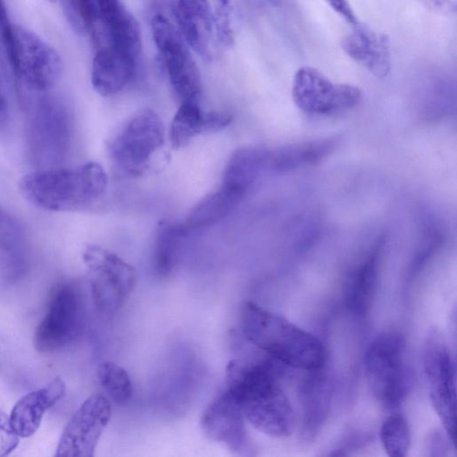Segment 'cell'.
Listing matches in <instances>:
<instances>
[{"mask_svg":"<svg viewBox=\"0 0 457 457\" xmlns=\"http://www.w3.org/2000/svg\"><path fill=\"white\" fill-rule=\"evenodd\" d=\"M91 83L103 96L120 92L132 79L142 50L139 25L120 0H96Z\"/></svg>","mask_w":457,"mask_h":457,"instance_id":"cell-1","label":"cell"},{"mask_svg":"<svg viewBox=\"0 0 457 457\" xmlns=\"http://www.w3.org/2000/svg\"><path fill=\"white\" fill-rule=\"evenodd\" d=\"M225 378L227 390L256 429L273 437L292 433L295 413L270 362L233 359L228 363Z\"/></svg>","mask_w":457,"mask_h":457,"instance_id":"cell-2","label":"cell"},{"mask_svg":"<svg viewBox=\"0 0 457 457\" xmlns=\"http://www.w3.org/2000/svg\"><path fill=\"white\" fill-rule=\"evenodd\" d=\"M107 176L96 162L72 167L37 169L19 182L23 197L33 205L52 212L83 210L105 192Z\"/></svg>","mask_w":457,"mask_h":457,"instance_id":"cell-3","label":"cell"},{"mask_svg":"<svg viewBox=\"0 0 457 457\" xmlns=\"http://www.w3.org/2000/svg\"><path fill=\"white\" fill-rule=\"evenodd\" d=\"M241 324L248 341L287 366L318 370L324 365L326 350L321 341L280 315L246 302Z\"/></svg>","mask_w":457,"mask_h":457,"instance_id":"cell-4","label":"cell"},{"mask_svg":"<svg viewBox=\"0 0 457 457\" xmlns=\"http://www.w3.org/2000/svg\"><path fill=\"white\" fill-rule=\"evenodd\" d=\"M405 351L403 336L386 331L370 343L365 353L364 366L371 391L386 409L399 407L410 390Z\"/></svg>","mask_w":457,"mask_h":457,"instance_id":"cell-5","label":"cell"},{"mask_svg":"<svg viewBox=\"0 0 457 457\" xmlns=\"http://www.w3.org/2000/svg\"><path fill=\"white\" fill-rule=\"evenodd\" d=\"M71 139L68 107L55 95L44 94L34 104L28 129L29 154L38 169L60 166Z\"/></svg>","mask_w":457,"mask_h":457,"instance_id":"cell-6","label":"cell"},{"mask_svg":"<svg viewBox=\"0 0 457 457\" xmlns=\"http://www.w3.org/2000/svg\"><path fill=\"white\" fill-rule=\"evenodd\" d=\"M84 325L85 305L79 284L60 282L51 291L45 314L36 328L34 347L42 353L63 350L79 337Z\"/></svg>","mask_w":457,"mask_h":457,"instance_id":"cell-7","label":"cell"},{"mask_svg":"<svg viewBox=\"0 0 457 457\" xmlns=\"http://www.w3.org/2000/svg\"><path fill=\"white\" fill-rule=\"evenodd\" d=\"M164 125L154 110L136 112L112 138L108 154L119 172L130 177L142 175L152 156L164 143Z\"/></svg>","mask_w":457,"mask_h":457,"instance_id":"cell-8","label":"cell"},{"mask_svg":"<svg viewBox=\"0 0 457 457\" xmlns=\"http://www.w3.org/2000/svg\"><path fill=\"white\" fill-rule=\"evenodd\" d=\"M82 259L95 307L104 315L114 314L136 287V270L117 254L96 245L85 248Z\"/></svg>","mask_w":457,"mask_h":457,"instance_id":"cell-9","label":"cell"},{"mask_svg":"<svg viewBox=\"0 0 457 457\" xmlns=\"http://www.w3.org/2000/svg\"><path fill=\"white\" fill-rule=\"evenodd\" d=\"M6 54L18 79L31 91L47 92L61 78L63 63L58 52L22 26L12 25Z\"/></svg>","mask_w":457,"mask_h":457,"instance_id":"cell-10","label":"cell"},{"mask_svg":"<svg viewBox=\"0 0 457 457\" xmlns=\"http://www.w3.org/2000/svg\"><path fill=\"white\" fill-rule=\"evenodd\" d=\"M153 38L173 90L182 103H198L202 96L200 71L182 34L165 16L151 21Z\"/></svg>","mask_w":457,"mask_h":457,"instance_id":"cell-11","label":"cell"},{"mask_svg":"<svg viewBox=\"0 0 457 457\" xmlns=\"http://www.w3.org/2000/svg\"><path fill=\"white\" fill-rule=\"evenodd\" d=\"M361 97L359 87L333 82L313 67L299 68L293 79V101L298 109L309 114L338 115L356 107Z\"/></svg>","mask_w":457,"mask_h":457,"instance_id":"cell-12","label":"cell"},{"mask_svg":"<svg viewBox=\"0 0 457 457\" xmlns=\"http://www.w3.org/2000/svg\"><path fill=\"white\" fill-rule=\"evenodd\" d=\"M423 363L433 407L450 441L455 444L456 380L451 353L439 331H429L423 348Z\"/></svg>","mask_w":457,"mask_h":457,"instance_id":"cell-13","label":"cell"},{"mask_svg":"<svg viewBox=\"0 0 457 457\" xmlns=\"http://www.w3.org/2000/svg\"><path fill=\"white\" fill-rule=\"evenodd\" d=\"M112 417L107 397L96 394L87 398L73 413L59 439L55 456L92 457Z\"/></svg>","mask_w":457,"mask_h":457,"instance_id":"cell-14","label":"cell"},{"mask_svg":"<svg viewBox=\"0 0 457 457\" xmlns=\"http://www.w3.org/2000/svg\"><path fill=\"white\" fill-rule=\"evenodd\" d=\"M245 420L237 401L226 390L206 407L201 425L204 433L210 439L225 444L237 454L251 455L253 445Z\"/></svg>","mask_w":457,"mask_h":457,"instance_id":"cell-15","label":"cell"},{"mask_svg":"<svg viewBox=\"0 0 457 457\" xmlns=\"http://www.w3.org/2000/svg\"><path fill=\"white\" fill-rule=\"evenodd\" d=\"M341 46L348 57L378 79H385L390 73L391 52L386 35L355 23L353 30L342 39Z\"/></svg>","mask_w":457,"mask_h":457,"instance_id":"cell-16","label":"cell"},{"mask_svg":"<svg viewBox=\"0 0 457 457\" xmlns=\"http://www.w3.org/2000/svg\"><path fill=\"white\" fill-rule=\"evenodd\" d=\"M179 30L203 59L212 61L220 47L208 21L204 0H170Z\"/></svg>","mask_w":457,"mask_h":457,"instance_id":"cell-17","label":"cell"},{"mask_svg":"<svg viewBox=\"0 0 457 457\" xmlns=\"http://www.w3.org/2000/svg\"><path fill=\"white\" fill-rule=\"evenodd\" d=\"M29 242L20 220L0 205V280L13 283L27 271Z\"/></svg>","mask_w":457,"mask_h":457,"instance_id":"cell-18","label":"cell"},{"mask_svg":"<svg viewBox=\"0 0 457 457\" xmlns=\"http://www.w3.org/2000/svg\"><path fill=\"white\" fill-rule=\"evenodd\" d=\"M65 394V383L55 378L46 386L21 397L13 405L9 419L20 437L32 436L39 428L45 413Z\"/></svg>","mask_w":457,"mask_h":457,"instance_id":"cell-19","label":"cell"},{"mask_svg":"<svg viewBox=\"0 0 457 457\" xmlns=\"http://www.w3.org/2000/svg\"><path fill=\"white\" fill-rule=\"evenodd\" d=\"M231 120L228 112H204L198 103H182L170 124V143L174 148L184 147L198 135L218 132Z\"/></svg>","mask_w":457,"mask_h":457,"instance_id":"cell-20","label":"cell"},{"mask_svg":"<svg viewBox=\"0 0 457 457\" xmlns=\"http://www.w3.org/2000/svg\"><path fill=\"white\" fill-rule=\"evenodd\" d=\"M337 137H327L286 145L270 150L268 169L285 173L316 165L336 151Z\"/></svg>","mask_w":457,"mask_h":457,"instance_id":"cell-21","label":"cell"},{"mask_svg":"<svg viewBox=\"0 0 457 457\" xmlns=\"http://www.w3.org/2000/svg\"><path fill=\"white\" fill-rule=\"evenodd\" d=\"M270 152L263 146L236 150L226 164L221 185L245 195L261 173L268 169Z\"/></svg>","mask_w":457,"mask_h":457,"instance_id":"cell-22","label":"cell"},{"mask_svg":"<svg viewBox=\"0 0 457 457\" xmlns=\"http://www.w3.org/2000/svg\"><path fill=\"white\" fill-rule=\"evenodd\" d=\"M244 197L240 193L221 185L197 203L181 225L187 234L206 228L228 215Z\"/></svg>","mask_w":457,"mask_h":457,"instance_id":"cell-23","label":"cell"},{"mask_svg":"<svg viewBox=\"0 0 457 457\" xmlns=\"http://www.w3.org/2000/svg\"><path fill=\"white\" fill-rule=\"evenodd\" d=\"M378 249L361 263L350 283L347 303L356 315L366 314L373 303L378 282Z\"/></svg>","mask_w":457,"mask_h":457,"instance_id":"cell-24","label":"cell"},{"mask_svg":"<svg viewBox=\"0 0 457 457\" xmlns=\"http://www.w3.org/2000/svg\"><path fill=\"white\" fill-rule=\"evenodd\" d=\"M187 235L181 223H159L154 245V266L159 277L166 278L173 271L181 240Z\"/></svg>","mask_w":457,"mask_h":457,"instance_id":"cell-25","label":"cell"},{"mask_svg":"<svg viewBox=\"0 0 457 457\" xmlns=\"http://www.w3.org/2000/svg\"><path fill=\"white\" fill-rule=\"evenodd\" d=\"M303 391V436H313L325 420L328 405V388L320 376L311 378Z\"/></svg>","mask_w":457,"mask_h":457,"instance_id":"cell-26","label":"cell"},{"mask_svg":"<svg viewBox=\"0 0 457 457\" xmlns=\"http://www.w3.org/2000/svg\"><path fill=\"white\" fill-rule=\"evenodd\" d=\"M206 15L220 48L231 47L236 40L233 0H204Z\"/></svg>","mask_w":457,"mask_h":457,"instance_id":"cell-27","label":"cell"},{"mask_svg":"<svg viewBox=\"0 0 457 457\" xmlns=\"http://www.w3.org/2000/svg\"><path fill=\"white\" fill-rule=\"evenodd\" d=\"M380 440L392 457H403L411 445V431L406 419L398 413L387 417L380 428Z\"/></svg>","mask_w":457,"mask_h":457,"instance_id":"cell-28","label":"cell"},{"mask_svg":"<svg viewBox=\"0 0 457 457\" xmlns=\"http://www.w3.org/2000/svg\"><path fill=\"white\" fill-rule=\"evenodd\" d=\"M99 382L109 397L117 403L129 401L133 393L128 372L120 365L105 361L97 367Z\"/></svg>","mask_w":457,"mask_h":457,"instance_id":"cell-29","label":"cell"},{"mask_svg":"<svg viewBox=\"0 0 457 457\" xmlns=\"http://www.w3.org/2000/svg\"><path fill=\"white\" fill-rule=\"evenodd\" d=\"M66 15L79 33L90 31L96 19V0H63Z\"/></svg>","mask_w":457,"mask_h":457,"instance_id":"cell-30","label":"cell"},{"mask_svg":"<svg viewBox=\"0 0 457 457\" xmlns=\"http://www.w3.org/2000/svg\"><path fill=\"white\" fill-rule=\"evenodd\" d=\"M19 442L20 436L12 428L9 416L0 410V457L15 450Z\"/></svg>","mask_w":457,"mask_h":457,"instance_id":"cell-31","label":"cell"},{"mask_svg":"<svg viewBox=\"0 0 457 457\" xmlns=\"http://www.w3.org/2000/svg\"><path fill=\"white\" fill-rule=\"evenodd\" d=\"M421 5L440 14L451 15L455 13V4L451 0H416Z\"/></svg>","mask_w":457,"mask_h":457,"instance_id":"cell-32","label":"cell"},{"mask_svg":"<svg viewBox=\"0 0 457 457\" xmlns=\"http://www.w3.org/2000/svg\"><path fill=\"white\" fill-rule=\"evenodd\" d=\"M330 7L347 22L356 23V17L347 0H325Z\"/></svg>","mask_w":457,"mask_h":457,"instance_id":"cell-33","label":"cell"},{"mask_svg":"<svg viewBox=\"0 0 457 457\" xmlns=\"http://www.w3.org/2000/svg\"><path fill=\"white\" fill-rule=\"evenodd\" d=\"M12 24L10 23L4 0H0V35L9 30Z\"/></svg>","mask_w":457,"mask_h":457,"instance_id":"cell-34","label":"cell"},{"mask_svg":"<svg viewBox=\"0 0 457 457\" xmlns=\"http://www.w3.org/2000/svg\"><path fill=\"white\" fill-rule=\"evenodd\" d=\"M47 1H49V2H51V3H55V2H57L58 0H47Z\"/></svg>","mask_w":457,"mask_h":457,"instance_id":"cell-35","label":"cell"}]
</instances>
